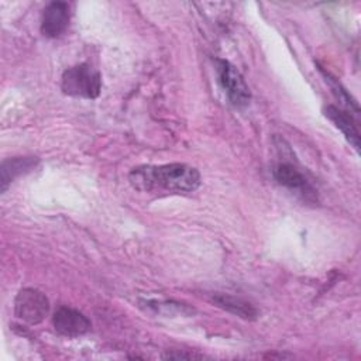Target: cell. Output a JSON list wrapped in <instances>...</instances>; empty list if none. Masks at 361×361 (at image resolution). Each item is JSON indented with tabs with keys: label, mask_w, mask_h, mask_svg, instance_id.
Wrapping results in <instances>:
<instances>
[{
	"label": "cell",
	"mask_w": 361,
	"mask_h": 361,
	"mask_svg": "<svg viewBox=\"0 0 361 361\" xmlns=\"http://www.w3.org/2000/svg\"><path fill=\"white\" fill-rule=\"evenodd\" d=\"M320 72H322L323 76L326 78V82L330 83V86H331V89H333V93L336 94V97H337L344 106L350 107V110L354 109V111L358 114V111H360V110H358V104H357V102L347 93V90H345L334 78H331L330 73H327V72L323 71V69H320Z\"/></svg>",
	"instance_id": "obj_11"
},
{
	"label": "cell",
	"mask_w": 361,
	"mask_h": 361,
	"mask_svg": "<svg viewBox=\"0 0 361 361\" xmlns=\"http://www.w3.org/2000/svg\"><path fill=\"white\" fill-rule=\"evenodd\" d=\"M61 87L69 96L96 99L102 90V76L90 65L80 63L63 72Z\"/></svg>",
	"instance_id": "obj_2"
},
{
	"label": "cell",
	"mask_w": 361,
	"mask_h": 361,
	"mask_svg": "<svg viewBox=\"0 0 361 361\" xmlns=\"http://www.w3.org/2000/svg\"><path fill=\"white\" fill-rule=\"evenodd\" d=\"M326 117L344 134L347 141L358 151L360 149V131L354 118L344 110L329 104L324 109Z\"/></svg>",
	"instance_id": "obj_7"
},
{
	"label": "cell",
	"mask_w": 361,
	"mask_h": 361,
	"mask_svg": "<svg viewBox=\"0 0 361 361\" xmlns=\"http://www.w3.org/2000/svg\"><path fill=\"white\" fill-rule=\"evenodd\" d=\"M49 312L48 298L38 289L24 288L21 289L14 300L16 316L27 324L41 323Z\"/></svg>",
	"instance_id": "obj_3"
},
{
	"label": "cell",
	"mask_w": 361,
	"mask_h": 361,
	"mask_svg": "<svg viewBox=\"0 0 361 361\" xmlns=\"http://www.w3.org/2000/svg\"><path fill=\"white\" fill-rule=\"evenodd\" d=\"M213 302L216 306L221 307L223 310L233 313L241 319L252 320L258 316V310L248 302L241 298H235L226 293H216L213 295Z\"/></svg>",
	"instance_id": "obj_10"
},
{
	"label": "cell",
	"mask_w": 361,
	"mask_h": 361,
	"mask_svg": "<svg viewBox=\"0 0 361 361\" xmlns=\"http://www.w3.org/2000/svg\"><path fill=\"white\" fill-rule=\"evenodd\" d=\"M69 18V4L65 1H52L44 8L41 20V32L45 37L56 38L68 28Z\"/></svg>",
	"instance_id": "obj_6"
},
{
	"label": "cell",
	"mask_w": 361,
	"mask_h": 361,
	"mask_svg": "<svg viewBox=\"0 0 361 361\" xmlns=\"http://www.w3.org/2000/svg\"><path fill=\"white\" fill-rule=\"evenodd\" d=\"M38 164L37 157H13L7 158L1 162L0 172H1V190L4 192L7 186L18 176L28 173L32 171Z\"/></svg>",
	"instance_id": "obj_8"
},
{
	"label": "cell",
	"mask_w": 361,
	"mask_h": 361,
	"mask_svg": "<svg viewBox=\"0 0 361 361\" xmlns=\"http://www.w3.org/2000/svg\"><path fill=\"white\" fill-rule=\"evenodd\" d=\"M128 180L131 186L141 192L166 190L175 193L193 192L200 185V173L186 164L142 165L134 168Z\"/></svg>",
	"instance_id": "obj_1"
},
{
	"label": "cell",
	"mask_w": 361,
	"mask_h": 361,
	"mask_svg": "<svg viewBox=\"0 0 361 361\" xmlns=\"http://www.w3.org/2000/svg\"><path fill=\"white\" fill-rule=\"evenodd\" d=\"M214 63L219 83L230 102L237 107L248 104L251 93L243 75L235 69L234 65H231L226 59H216Z\"/></svg>",
	"instance_id": "obj_4"
},
{
	"label": "cell",
	"mask_w": 361,
	"mask_h": 361,
	"mask_svg": "<svg viewBox=\"0 0 361 361\" xmlns=\"http://www.w3.org/2000/svg\"><path fill=\"white\" fill-rule=\"evenodd\" d=\"M274 178L278 183L289 188V189H295L299 190L302 193H312L313 189L309 185L307 179L305 178V175L292 164L288 162H279L278 165H275L274 168Z\"/></svg>",
	"instance_id": "obj_9"
},
{
	"label": "cell",
	"mask_w": 361,
	"mask_h": 361,
	"mask_svg": "<svg viewBox=\"0 0 361 361\" xmlns=\"http://www.w3.org/2000/svg\"><path fill=\"white\" fill-rule=\"evenodd\" d=\"M52 323L58 334L69 338L83 336L92 327L90 320L82 312L68 306H61L56 309L52 317Z\"/></svg>",
	"instance_id": "obj_5"
},
{
	"label": "cell",
	"mask_w": 361,
	"mask_h": 361,
	"mask_svg": "<svg viewBox=\"0 0 361 361\" xmlns=\"http://www.w3.org/2000/svg\"><path fill=\"white\" fill-rule=\"evenodd\" d=\"M149 309H154L159 313L164 314H173V313H180V314H188L192 313L193 309L183 303H176V302H157V300H147L145 302Z\"/></svg>",
	"instance_id": "obj_12"
}]
</instances>
